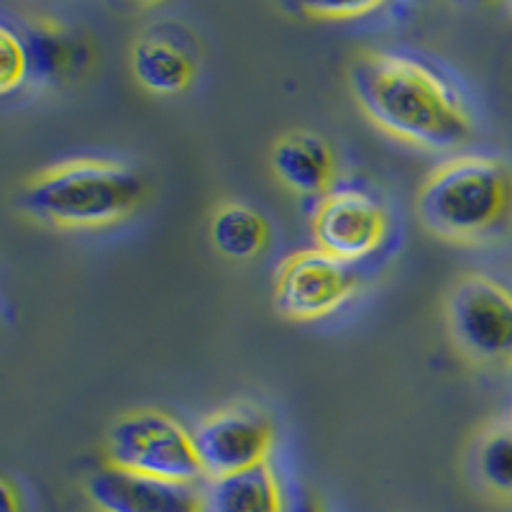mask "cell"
Returning a JSON list of instances; mask_svg holds the SVG:
<instances>
[{
  "label": "cell",
  "instance_id": "obj_5",
  "mask_svg": "<svg viewBox=\"0 0 512 512\" xmlns=\"http://www.w3.org/2000/svg\"><path fill=\"white\" fill-rule=\"evenodd\" d=\"M354 290L356 272L351 262L315 246L287 256L280 264L274 303L287 318L313 320L341 308Z\"/></svg>",
  "mask_w": 512,
  "mask_h": 512
},
{
  "label": "cell",
  "instance_id": "obj_1",
  "mask_svg": "<svg viewBox=\"0 0 512 512\" xmlns=\"http://www.w3.org/2000/svg\"><path fill=\"white\" fill-rule=\"evenodd\" d=\"M351 90L379 128L425 149H454L472 118L446 75L402 52H372L351 70Z\"/></svg>",
  "mask_w": 512,
  "mask_h": 512
},
{
  "label": "cell",
  "instance_id": "obj_11",
  "mask_svg": "<svg viewBox=\"0 0 512 512\" xmlns=\"http://www.w3.org/2000/svg\"><path fill=\"white\" fill-rule=\"evenodd\" d=\"M203 505L205 512H287L282 487L267 461L244 472L208 479Z\"/></svg>",
  "mask_w": 512,
  "mask_h": 512
},
{
  "label": "cell",
  "instance_id": "obj_19",
  "mask_svg": "<svg viewBox=\"0 0 512 512\" xmlns=\"http://www.w3.org/2000/svg\"><path fill=\"white\" fill-rule=\"evenodd\" d=\"M290 512H320V510L310 497H300V500L290 507Z\"/></svg>",
  "mask_w": 512,
  "mask_h": 512
},
{
  "label": "cell",
  "instance_id": "obj_10",
  "mask_svg": "<svg viewBox=\"0 0 512 512\" xmlns=\"http://www.w3.org/2000/svg\"><path fill=\"white\" fill-rule=\"evenodd\" d=\"M272 169L300 195H326L333 180V152L318 134L295 131L274 144Z\"/></svg>",
  "mask_w": 512,
  "mask_h": 512
},
{
  "label": "cell",
  "instance_id": "obj_16",
  "mask_svg": "<svg viewBox=\"0 0 512 512\" xmlns=\"http://www.w3.org/2000/svg\"><path fill=\"white\" fill-rule=\"evenodd\" d=\"M29 82V54L21 31L3 24L0 29V90L11 93Z\"/></svg>",
  "mask_w": 512,
  "mask_h": 512
},
{
  "label": "cell",
  "instance_id": "obj_8",
  "mask_svg": "<svg viewBox=\"0 0 512 512\" xmlns=\"http://www.w3.org/2000/svg\"><path fill=\"white\" fill-rule=\"evenodd\" d=\"M272 423L254 408H228L195 428V448L208 479L244 472L267 461Z\"/></svg>",
  "mask_w": 512,
  "mask_h": 512
},
{
  "label": "cell",
  "instance_id": "obj_4",
  "mask_svg": "<svg viewBox=\"0 0 512 512\" xmlns=\"http://www.w3.org/2000/svg\"><path fill=\"white\" fill-rule=\"evenodd\" d=\"M108 464L167 482L195 484L205 477L192 433L159 410H134L113 425Z\"/></svg>",
  "mask_w": 512,
  "mask_h": 512
},
{
  "label": "cell",
  "instance_id": "obj_3",
  "mask_svg": "<svg viewBox=\"0 0 512 512\" xmlns=\"http://www.w3.org/2000/svg\"><path fill=\"white\" fill-rule=\"evenodd\" d=\"M139 172L105 159H75L44 169L26 185L21 208L57 226H105L139 208Z\"/></svg>",
  "mask_w": 512,
  "mask_h": 512
},
{
  "label": "cell",
  "instance_id": "obj_15",
  "mask_svg": "<svg viewBox=\"0 0 512 512\" xmlns=\"http://www.w3.org/2000/svg\"><path fill=\"white\" fill-rule=\"evenodd\" d=\"M479 472L489 487L512 497V428L495 431L479 451Z\"/></svg>",
  "mask_w": 512,
  "mask_h": 512
},
{
  "label": "cell",
  "instance_id": "obj_14",
  "mask_svg": "<svg viewBox=\"0 0 512 512\" xmlns=\"http://www.w3.org/2000/svg\"><path fill=\"white\" fill-rule=\"evenodd\" d=\"M210 239L223 256L249 259L264 249L269 239V226L249 205L228 203L213 216Z\"/></svg>",
  "mask_w": 512,
  "mask_h": 512
},
{
  "label": "cell",
  "instance_id": "obj_18",
  "mask_svg": "<svg viewBox=\"0 0 512 512\" xmlns=\"http://www.w3.org/2000/svg\"><path fill=\"white\" fill-rule=\"evenodd\" d=\"M0 497H3V512H21V497H18V489L13 487L11 479H3Z\"/></svg>",
  "mask_w": 512,
  "mask_h": 512
},
{
  "label": "cell",
  "instance_id": "obj_17",
  "mask_svg": "<svg viewBox=\"0 0 512 512\" xmlns=\"http://www.w3.org/2000/svg\"><path fill=\"white\" fill-rule=\"evenodd\" d=\"M377 8L379 3H315V6H305V13L318 18H361Z\"/></svg>",
  "mask_w": 512,
  "mask_h": 512
},
{
  "label": "cell",
  "instance_id": "obj_9",
  "mask_svg": "<svg viewBox=\"0 0 512 512\" xmlns=\"http://www.w3.org/2000/svg\"><path fill=\"white\" fill-rule=\"evenodd\" d=\"M88 497L100 512H205L203 495L192 484L146 477L111 464L90 474Z\"/></svg>",
  "mask_w": 512,
  "mask_h": 512
},
{
  "label": "cell",
  "instance_id": "obj_12",
  "mask_svg": "<svg viewBox=\"0 0 512 512\" xmlns=\"http://www.w3.org/2000/svg\"><path fill=\"white\" fill-rule=\"evenodd\" d=\"M131 67H134L136 80L146 90L159 95L182 93L195 72V64L187 57L185 49L175 47L167 39H154V36H146L136 44L131 54Z\"/></svg>",
  "mask_w": 512,
  "mask_h": 512
},
{
  "label": "cell",
  "instance_id": "obj_2",
  "mask_svg": "<svg viewBox=\"0 0 512 512\" xmlns=\"http://www.w3.org/2000/svg\"><path fill=\"white\" fill-rule=\"evenodd\" d=\"M418 210L425 226L443 239L495 236L512 216V172L482 154L448 159L425 180Z\"/></svg>",
  "mask_w": 512,
  "mask_h": 512
},
{
  "label": "cell",
  "instance_id": "obj_13",
  "mask_svg": "<svg viewBox=\"0 0 512 512\" xmlns=\"http://www.w3.org/2000/svg\"><path fill=\"white\" fill-rule=\"evenodd\" d=\"M21 36L29 54V82L52 85L77 64V44L52 21H36Z\"/></svg>",
  "mask_w": 512,
  "mask_h": 512
},
{
  "label": "cell",
  "instance_id": "obj_6",
  "mask_svg": "<svg viewBox=\"0 0 512 512\" xmlns=\"http://www.w3.org/2000/svg\"><path fill=\"white\" fill-rule=\"evenodd\" d=\"M451 328L464 351L482 361H512V292L474 274L456 285Z\"/></svg>",
  "mask_w": 512,
  "mask_h": 512
},
{
  "label": "cell",
  "instance_id": "obj_7",
  "mask_svg": "<svg viewBox=\"0 0 512 512\" xmlns=\"http://www.w3.org/2000/svg\"><path fill=\"white\" fill-rule=\"evenodd\" d=\"M318 249L356 262L374 254L387 236V213L374 195L361 187H333L313 213Z\"/></svg>",
  "mask_w": 512,
  "mask_h": 512
}]
</instances>
